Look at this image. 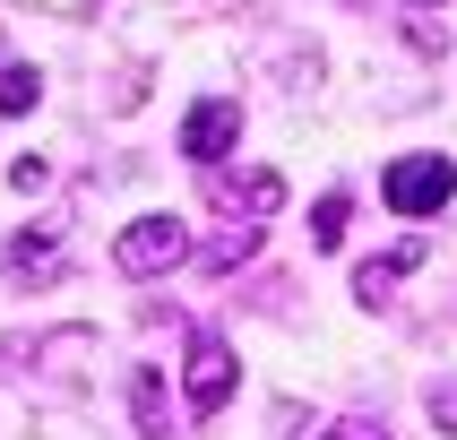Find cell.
Wrapping results in <instances>:
<instances>
[{"label":"cell","instance_id":"3957f363","mask_svg":"<svg viewBox=\"0 0 457 440\" xmlns=\"http://www.w3.org/2000/svg\"><path fill=\"white\" fill-rule=\"evenodd\" d=\"M181 388H190V414H216L233 397V345L216 328H190V362H181Z\"/></svg>","mask_w":457,"mask_h":440},{"label":"cell","instance_id":"277c9868","mask_svg":"<svg viewBox=\"0 0 457 440\" xmlns=\"http://www.w3.org/2000/svg\"><path fill=\"white\" fill-rule=\"evenodd\" d=\"M233 138H242V104H233V95L190 104V121H181V155H190V164H207V173H216V164L233 155Z\"/></svg>","mask_w":457,"mask_h":440},{"label":"cell","instance_id":"30bf717a","mask_svg":"<svg viewBox=\"0 0 457 440\" xmlns=\"http://www.w3.org/2000/svg\"><path fill=\"white\" fill-rule=\"evenodd\" d=\"M35 95H44V78H35V61H9V70H0V112H26Z\"/></svg>","mask_w":457,"mask_h":440},{"label":"cell","instance_id":"8992f818","mask_svg":"<svg viewBox=\"0 0 457 440\" xmlns=\"http://www.w3.org/2000/svg\"><path fill=\"white\" fill-rule=\"evenodd\" d=\"M207 190H216L233 216H277L285 207V173H268V164H251V173H207Z\"/></svg>","mask_w":457,"mask_h":440},{"label":"cell","instance_id":"7c38bea8","mask_svg":"<svg viewBox=\"0 0 457 440\" xmlns=\"http://www.w3.org/2000/svg\"><path fill=\"white\" fill-rule=\"evenodd\" d=\"M423 406H432L440 432H457V380H432V388H423Z\"/></svg>","mask_w":457,"mask_h":440},{"label":"cell","instance_id":"9c48e42d","mask_svg":"<svg viewBox=\"0 0 457 440\" xmlns=\"http://www.w3.org/2000/svg\"><path fill=\"white\" fill-rule=\"evenodd\" d=\"M345 216H354V199H345V190H328V199L311 207V242H320V251H337V242H345Z\"/></svg>","mask_w":457,"mask_h":440},{"label":"cell","instance_id":"7a4b0ae2","mask_svg":"<svg viewBox=\"0 0 457 440\" xmlns=\"http://www.w3.org/2000/svg\"><path fill=\"white\" fill-rule=\"evenodd\" d=\"M449 190H457V155H397L380 173V199L397 216H432V207H449Z\"/></svg>","mask_w":457,"mask_h":440},{"label":"cell","instance_id":"6da1fadb","mask_svg":"<svg viewBox=\"0 0 457 440\" xmlns=\"http://www.w3.org/2000/svg\"><path fill=\"white\" fill-rule=\"evenodd\" d=\"M181 259H190V225L181 216H138V225L112 233V268L121 277H173Z\"/></svg>","mask_w":457,"mask_h":440},{"label":"cell","instance_id":"52a82bcc","mask_svg":"<svg viewBox=\"0 0 457 440\" xmlns=\"http://www.w3.org/2000/svg\"><path fill=\"white\" fill-rule=\"evenodd\" d=\"M129 423H138V440H173V414H164V371H155V362H129Z\"/></svg>","mask_w":457,"mask_h":440},{"label":"cell","instance_id":"ba28073f","mask_svg":"<svg viewBox=\"0 0 457 440\" xmlns=\"http://www.w3.org/2000/svg\"><path fill=\"white\" fill-rule=\"evenodd\" d=\"M9 277H61V233L52 225H35V233H18V242H9Z\"/></svg>","mask_w":457,"mask_h":440},{"label":"cell","instance_id":"5b68a950","mask_svg":"<svg viewBox=\"0 0 457 440\" xmlns=\"http://www.w3.org/2000/svg\"><path fill=\"white\" fill-rule=\"evenodd\" d=\"M414 268H423V233H406V242H397V251H380V259H362V268H354V303L380 311L388 294L414 277Z\"/></svg>","mask_w":457,"mask_h":440},{"label":"cell","instance_id":"5bb4252c","mask_svg":"<svg viewBox=\"0 0 457 440\" xmlns=\"http://www.w3.org/2000/svg\"><path fill=\"white\" fill-rule=\"evenodd\" d=\"M320 440H388V432H380V423H328Z\"/></svg>","mask_w":457,"mask_h":440},{"label":"cell","instance_id":"4fadbf2b","mask_svg":"<svg viewBox=\"0 0 457 440\" xmlns=\"http://www.w3.org/2000/svg\"><path fill=\"white\" fill-rule=\"evenodd\" d=\"M9 181H18V190H44L52 164H44V155H18V164H9Z\"/></svg>","mask_w":457,"mask_h":440},{"label":"cell","instance_id":"8fae6325","mask_svg":"<svg viewBox=\"0 0 457 440\" xmlns=\"http://www.w3.org/2000/svg\"><path fill=\"white\" fill-rule=\"evenodd\" d=\"M251 251H259V225H233V233H216V242H207V268H242Z\"/></svg>","mask_w":457,"mask_h":440}]
</instances>
